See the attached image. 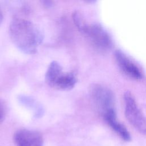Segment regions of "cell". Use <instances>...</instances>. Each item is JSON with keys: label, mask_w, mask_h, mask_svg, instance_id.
I'll use <instances>...</instances> for the list:
<instances>
[{"label": "cell", "mask_w": 146, "mask_h": 146, "mask_svg": "<svg viewBox=\"0 0 146 146\" xmlns=\"http://www.w3.org/2000/svg\"><path fill=\"white\" fill-rule=\"evenodd\" d=\"M9 35L14 44L26 54H34L43 41V35L31 21L19 17L13 18L9 26Z\"/></svg>", "instance_id": "6da1fadb"}, {"label": "cell", "mask_w": 146, "mask_h": 146, "mask_svg": "<svg viewBox=\"0 0 146 146\" xmlns=\"http://www.w3.org/2000/svg\"><path fill=\"white\" fill-rule=\"evenodd\" d=\"M45 82L52 88L67 91L75 87L77 78L74 72L64 71L58 62L52 61L46 72Z\"/></svg>", "instance_id": "3957f363"}, {"label": "cell", "mask_w": 146, "mask_h": 146, "mask_svg": "<svg viewBox=\"0 0 146 146\" xmlns=\"http://www.w3.org/2000/svg\"><path fill=\"white\" fill-rule=\"evenodd\" d=\"M6 115V106L5 103L0 100V124L3 121Z\"/></svg>", "instance_id": "9c48e42d"}, {"label": "cell", "mask_w": 146, "mask_h": 146, "mask_svg": "<svg viewBox=\"0 0 146 146\" xmlns=\"http://www.w3.org/2000/svg\"><path fill=\"white\" fill-rule=\"evenodd\" d=\"M2 20H3V13H2V11L1 9V7H0V25H1V23H2Z\"/></svg>", "instance_id": "8fae6325"}, {"label": "cell", "mask_w": 146, "mask_h": 146, "mask_svg": "<svg viewBox=\"0 0 146 146\" xmlns=\"http://www.w3.org/2000/svg\"><path fill=\"white\" fill-rule=\"evenodd\" d=\"M115 58L119 67L127 76L135 79L143 78V72L141 68L125 53L119 50H116Z\"/></svg>", "instance_id": "8992f818"}, {"label": "cell", "mask_w": 146, "mask_h": 146, "mask_svg": "<svg viewBox=\"0 0 146 146\" xmlns=\"http://www.w3.org/2000/svg\"><path fill=\"white\" fill-rule=\"evenodd\" d=\"M124 100L127 119L137 131L146 135V117L139 108L133 96L127 91L124 93Z\"/></svg>", "instance_id": "277c9868"}, {"label": "cell", "mask_w": 146, "mask_h": 146, "mask_svg": "<svg viewBox=\"0 0 146 146\" xmlns=\"http://www.w3.org/2000/svg\"><path fill=\"white\" fill-rule=\"evenodd\" d=\"M90 96L102 115L115 110V99L112 91L107 87L100 84H92L90 90Z\"/></svg>", "instance_id": "5b68a950"}, {"label": "cell", "mask_w": 146, "mask_h": 146, "mask_svg": "<svg viewBox=\"0 0 146 146\" xmlns=\"http://www.w3.org/2000/svg\"><path fill=\"white\" fill-rule=\"evenodd\" d=\"M43 4L44 6H47V7H49V6H51L52 2L51 1H43Z\"/></svg>", "instance_id": "30bf717a"}, {"label": "cell", "mask_w": 146, "mask_h": 146, "mask_svg": "<svg viewBox=\"0 0 146 146\" xmlns=\"http://www.w3.org/2000/svg\"><path fill=\"white\" fill-rule=\"evenodd\" d=\"M14 141L17 146H43L42 135L35 131L21 129L15 132Z\"/></svg>", "instance_id": "52a82bcc"}, {"label": "cell", "mask_w": 146, "mask_h": 146, "mask_svg": "<svg viewBox=\"0 0 146 146\" xmlns=\"http://www.w3.org/2000/svg\"><path fill=\"white\" fill-rule=\"evenodd\" d=\"M102 116L108 125L124 141H129L131 140L130 133L125 127L117 119L115 110L107 111Z\"/></svg>", "instance_id": "ba28073f"}, {"label": "cell", "mask_w": 146, "mask_h": 146, "mask_svg": "<svg viewBox=\"0 0 146 146\" xmlns=\"http://www.w3.org/2000/svg\"><path fill=\"white\" fill-rule=\"evenodd\" d=\"M72 17L74 23L79 32L87 38L96 49L106 51L111 48L112 44V39L101 25L98 23L88 24L78 11H75Z\"/></svg>", "instance_id": "7a4b0ae2"}]
</instances>
